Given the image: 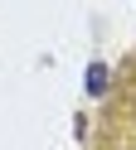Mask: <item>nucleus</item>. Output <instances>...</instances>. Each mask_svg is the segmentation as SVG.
I'll use <instances>...</instances> for the list:
<instances>
[{"label":"nucleus","instance_id":"f257e3e1","mask_svg":"<svg viewBox=\"0 0 136 150\" xmlns=\"http://www.w3.org/2000/svg\"><path fill=\"white\" fill-rule=\"evenodd\" d=\"M87 92H92V97H102V92H107V68H102V63L87 68Z\"/></svg>","mask_w":136,"mask_h":150}]
</instances>
